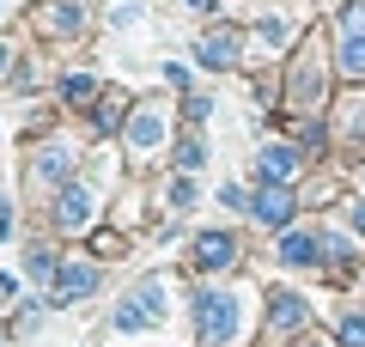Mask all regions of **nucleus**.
Returning <instances> with one entry per match:
<instances>
[{"instance_id": "4be33fe9", "label": "nucleus", "mask_w": 365, "mask_h": 347, "mask_svg": "<svg viewBox=\"0 0 365 347\" xmlns=\"http://www.w3.org/2000/svg\"><path fill=\"white\" fill-rule=\"evenodd\" d=\"M165 86H177V91H182V86H189V67H177V61H165Z\"/></svg>"}, {"instance_id": "423d86ee", "label": "nucleus", "mask_w": 365, "mask_h": 347, "mask_svg": "<svg viewBox=\"0 0 365 347\" xmlns=\"http://www.w3.org/2000/svg\"><path fill=\"white\" fill-rule=\"evenodd\" d=\"M304 323H311V305L299 293H287V286H274L268 293V335H299Z\"/></svg>"}, {"instance_id": "6e6552de", "label": "nucleus", "mask_w": 365, "mask_h": 347, "mask_svg": "<svg viewBox=\"0 0 365 347\" xmlns=\"http://www.w3.org/2000/svg\"><path fill=\"white\" fill-rule=\"evenodd\" d=\"M195 262H201V268H232V262H237V231H201Z\"/></svg>"}, {"instance_id": "412c9836", "label": "nucleus", "mask_w": 365, "mask_h": 347, "mask_svg": "<svg viewBox=\"0 0 365 347\" xmlns=\"http://www.w3.org/2000/svg\"><path fill=\"white\" fill-rule=\"evenodd\" d=\"M13 329H19V335H37V329H43V305H25V311H19V323H13Z\"/></svg>"}, {"instance_id": "20e7f679", "label": "nucleus", "mask_w": 365, "mask_h": 347, "mask_svg": "<svg viewBox=\"0 0 365 347\" xmlns=\"http://www.w3.org/2000/svg\"><path fill=\"white\" fill-rule=\"evenodd\" d=\"M280 262H287V268H317V262H329V238L323 231H304V226H287Z\"/></svg>"}, {"instance_id": "a211bd4d", "label": "nucleus", "mask_w": 365, "mask_h": 347, "mask_svg": "<svg viewBox=\"0 0 365 347\" xmlns=\"http://www.w3.org/2000/svg\"><path fill=\"white\" fill-rule=\"evenodd\" d=\"M91 91H98V79H91V74H67L61 79V98L67 104H91Z\"/></svg>"}, {"instance_id": "6ab92c4d", "label": "nucleus", "mask_w": 365, "mask_h": 347, "mask_svg": "<svg viewBox=\"0 0 365 347\" xmlns=\"http://www.w3.org/2000/svg\"><path fill=\"white\" fill-rule=\"evenodd\" d=\"M341 347H365V311H347L341 317Z\"/></svg>"}, {"instance_id": "0eeeda50", "label": "nucleus", "mask_w": 365, "mask_h": 347, "mask_svg": "<svg viewBox=\"0 0 365 347\" xmlns=\"http://www.w3.org/2000/svg\"><path fill=\"white\" fill-rule=\"evenodd\" d=\"M195 61L201 67H237V31L232 25L201 31V37H195Z\"/></svg>"}, {"instance_id": "aec40b11", "label": "nucleus", "mask_w": 365, "mask_h": 347, "mask_svg": "<svg viewBox=\"0 0 365 347\" xmlns=\"http://www.w3.org/2000/svg\"><path fill=\"white\" fill-rule=\"evenodd\" d=\"M201 159H207V146H201V141H195V134H189V141H182V146H177V171H182V177H189V171H195V165H201Z\"/></svg>"}, {"instance_id": "dca6fc26", "label": "nucleus", "mask_w": 365, "mask_h": 347, "mask_svg": "<svg viewBox=\"0 0 365 347\" xmlns=\"http://www.w3.org/2000/svg\"><path fill=\"white\" fill-rule=\"evenodd\" d=\"M165 201H170V213H189V207L201 201V189H195V177H170V195H165Z\"/></svg>"}, {"instance_id": "f257e3e1", "label": "nucleus", "mask_w": 365, "mask_h": 347, "mask_svg": "<svg viewBox=\"0 0 365 347\" xmlns=\"http://www.w3.org/2000/svg\"><path fill=\"white\" fill-rule=\"evenodd\" d=\"M195 317H201V341L207 347H237L250 329V305L237 286H201L195 293Z\"/></svg>"}, {"instance_id": "bb28decb", "label": "nucleus", "mask_w": 365, "mask_h": 347, "mask_svg": "<svg viewBox=\"0 0 365 347\" xmlns=\"http://www.w3.org/2000/svg\"><path fill=\"white\" fill-rule=\"evenodd\" d=\"M6 67H13V43H0V74H6Z\"/></svg>"}, {"instance_id": "ddd939ff", "label": "nucleus", "mask_w": 365, "mask_h": 347, "mask_svg": "<svg viewBox=\"0 0 365 347\" xmlns=\"http://www.w3.org/2000/svg\"><path fill=\"white\" fill-rule=\"evenodd\" d=\"M79 25H86L79 0H55V6H43V31H49V37H73Z\"/></svg>"}, {"instance_id": "cd10ccee", "label": "nucleus", "mask_w": 365, "mask_h": 347, "mask_svg": "<svg viewBox=\"0 0 365 347\" xmlns=\"http://www.w3.org/2000/svg\"><path fill=\"white\" fill-rule=\"evenodd\" d=\"M0 13H6V0H0Z\"/></svg>"}, {"instance_id": "a878e982", "label": "nucleus", "mask_w": 365, "mask_h": 347, "mask_svg": "<svg viewBox=\"0 0 365 347\" xmlns=\"http://www.w3.org/2000/svg\"><path fill=\"white\" fill-rule=\"evenodd\" d=\"M182 6H189V13H213V6H220V0H182Z\"/></svg>"}, {"instance_id": "1a4fd4ad", "label": "nucleus", "mask_w": 365, "mask_h": 347, "mask_svg": "<svg viewBox=\"0 0 365 347\" xmlns=\"http://www.w3.org/2000/svg\"><path fill=\"white\" fill-rule=\"evenodd\" d=\"M55 219H61V226H86V219H91V183H61V195H55Z\"/></svg>"}, {"instance_id": "2eb2a0df", "label": "nucleus", "mask_w": 365, "mask_h": 347, "mask_svg": "<svg viewBox=\"0 0 365 347\" xmlns=\"http://www.w3.org/2000/svg\"><path fill=\"white\" fill-rule=\"evenodd\" d=\"M256 171L262 177H292V171H299V153H292V146H262V159H256Z\"/></svg>"}, {"instance_id": "5701e85b", "label": "nucleus", "mask_w": 365, "mask_h": 347, "mask_svg": "<svg viewBox=\"0 0 365 347\" xmlns=\"http://www.w3.org/2000/svg\"><path fill=\"white\" fill-rule=\"evenodd\" d=\"M220 201H225V207H250V195L237 189V183H225V189H220Z\"/></svg>"}, {"instance_id": "4468645a", "label": "nucleus", "mask_w": 365, "mask_h": 347, "mask_svg": "<svg viewBox=\"0 0 365 347\" xmlns=\"http://www.w3.org/2000/svg\"><path fill=\"white\" fill-rule=\"evenodd\" d=\"M67 171H73V146H67V141H55L49 153H43L37 165H31V177H37V183H61Z\"/></svg>"}, {"instance_id": "393cba45", "label": "nucleus", "mask_w": 365, "mask_h": 347, "mask_svg": "<svg viewBox=\"0 0 365 347\" xmlns=\"http://www.w3.org/2000/svg\"><path fill=\"white\" fill-rule=\"evenodd\" d=\"M6 226H13V207L0 201V244H6Z\"/></svg>"}, {"instance_id": "9b49d317", "label": "nucleus", "mask_w": 365, "mask_h": 347, "mask_svg": "<svg viewBox=\"0 0 365 347\" xmlns=\"http://www.w3.org/2000/svg\"><path fill=\"white\" fill-rule=\"evenodd\" d=\"M292 98L299 104H323V61H317L311 49H304L299 67H292Z\"/></svg>"}, {"instance_id": "f03ea898", "label": "nucleus", "mask_w": 365, "mask_h": 347, "mask_svg": "<svg viewBox=\"0 0 365 347\" xmlns=\"http://www.w3.org/2000/svg\"><path fill=\"white\" fill-rule=\"evenodd\" d=\"M165 317H170V281L165 274H146V281L110 311V329L116 335H153V329H165Z\"/></svg>"}, {"instance_id": "f3484780", "label": "nucleus", "mask_w": 365, "mask_h": 347, "mask_svg": "<svg viewBox=\"0 0 365 347\" xmlns=\"http://www.w3.org/2000/svg\"><path fill=\"white\" fill-rule=\"evenodd\" d=\"M25 274H31L37 286H49L61 268H55V256H49V250H31V256H25Z\"/></svg>"}, {"instance_id": "b1692460", "label": "nucleus", "mask_w": 365, "mask_h": 347, "mask_svg": "<svg viewBox=\"0 0 365 347\" xmlns=\"http://www.w3.org/2000/svg\"><path fill=\"white\" fill-rule=\"evenodd\" d=\"M353 231L365 238V201H353Z\"/></svg>"}, {"instance_id": "9d476101", "label": "nucleus", "mask_w": 365, "mask_h": 347, "mask_svg": "<svg viewBox=\"0 0 365 347\" xmlns=\"http://www.w3.org/2000/svg\"><path fill=\"white\" fill-rule=\"evenodd\" d=\"M250 213L262 219V226H287L292 219V189H280V183H268V189L250 201Z\"/></svg>"}, {"instance_id": "f8f14e48", "label": "nucleus", "mask_w": 365, "mask_h": 347, "mask_svg": "<svg viewBox=\"0 0 365 347\" xmlns=\"http://www.w3.org/2000/svg\"><path fill=\"white\" fill-rule=\"evenodd\" d=\"M158 141H165V116H158V110H134V122H128V146H134V153H153Z\"/></svg>"}, {"instance_id": "c85d7f7f", "label": "nucleus", "mask_w": 365, "mask_h": 347, "mask_svg": "<svg viewBox=\"0 0 365 347\" xmlns=\"http://www.w3.org/2000/svg\"><path fill=\"white\" fill-rule=\"evenodd\" d=\"M359 183H365V171H359Z\"/></svg>"}, {"instance_id": "39448f33", "label": "nucleus", "mask_w": 365, "mask_h": 347, "mask_svg": "<svg viewBox=\"0 0 365 347\" xmlns=\"http://www.w3.org/2000/svg\"><path fill=\"white\" fill-rule=\"evenodd\" d=\"M98 293V268L91 262H61V274H55L49 286V305H79V298Z\"/></svg>"}, {"instance_id": "7ed1b4c3", "label": "nucleus", "mask_w": 365, "mask_h": 347, "mask_svg": "<svg viewBox=\"0 0 365 347\" xmlns=\"http://www.w3.org/2000/svg\"><path fill=\"white\" fill-rule=\"evenodd\" d=\"M341 74L365 79V0H353L341 13Z\"/></svg>"}]
</instances>
